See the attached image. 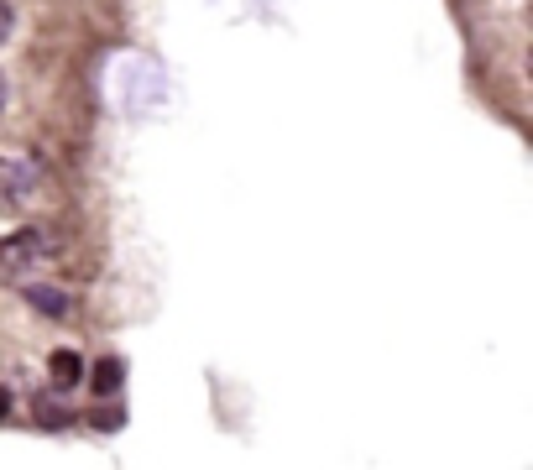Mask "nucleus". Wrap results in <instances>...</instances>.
Listing matches in <instances>:
<instances>
[{
    "label": "nucleus",
    "instance_id": "f257e3e1",
    "mask_svg": "<svg viewBox=\"0 0 533 470\" xmlns=\"http://www.w3.org/2000/svg\"><path fill=\"white\" fill-rule=\"evenodd\" d=\"M58 251V235L48 225H21L11 235H0V272H16V267H37Z\"/></svg>",
    "mask_w": 533,
    "mask_h": 470
},
{
    "label": "nucleus",
    "instance_id": "f03ea898",
    "mask_svg": "<svg viewBox=\"0 0 533 470\" xmlns=\"http://www.w3.org/2000/svg\"><path fill=\"white\" fill-rule=\"evenodd\" d=\"M32 194H37V168L0 152V209H27Z\"/></svg>",
    "mask_w": 533,
    "mask_h": 470
},
{
    "label": "nucleus",
    "instance_id": "7ed1b4c3",
    "mask_svg": "<svg viewBox=\"0 0 533 470\" xmlns=\"http://www.w3.org/2000/svg\"><path fill=\"white\" fill-rule=\"evenodd\" d=\"M21 298H27L42 319H68V314H74V298H68L63 288H48V282H27Z\"/></svg>",
    "mask_w": 533,
    "mask_h": 470
},
{
    "label": "nucleus",
    "instance_id": "20e7f679",
    "mask_svg": "<svg viewBox=\"0 0 533 470\" xmlns=\"http://www.w3.org/2000/svg\"><path fill=\"white\" fill-rule=\"evenodd\" d=\"M48 376H53V387H58V392L79 387V382H84V361H79V350H53V356H48Z\"/></svg>",
    "mask_w": 533,
    "mask_h": 470
},
{
    "label": "nucleus",
    "instance_id": "39448f33",
    "mask_svg": "<svg viewBox=\"0 0 533 470\" xmlns=\"http://www.w3.org/2000/svg\"><path fill=\"white\" fill-rule=\"evenodd\" d=\"M121 361L115 356H105V361H95V371H89V387H95V397H115V387H121Z\"/></svg>",
    "mask_w": 533,
    "mask_h": 470
},
{
    "label": "nucleus",
    "instance_id": "423d86ee",
    "mask_svg": "<svg viewBox=\"0 0 533 470\" xmlns=\"http://www.w3.org/2000/svg\"><path fill=\"white\" fill-rule=\"evenodd\" d=\"M89 423H95V429H121V413H95Z\"/></svg>",
    "mask_w": 533,
    "mask_h": 470
},
{
    "label": "nucleus",
    "instance_id": "0eeeda50",
    "mask_svg": "<svg viewBox=\"0 0 533 470\" xmlns=\"http://www.w3.org/2000/svg\"><path fill=\"white\" fill-rule=\"evenodd\" d=\"M6 37H11V6L0 0V42H6Z\"/></svg>",
    "mask_w": 533,
    "mask_h": 470
},
{
    "label": "nucleus",
    "instance_id": "6e6552de",
    "mask_svg": "<svg viewBox=\"0 0 533 470\" xmlns=\"http://www.w3.org/2000/svg\"><path fill=\"white\" fill-rule=\"evenodd\" d=\"M6 413H11V392H6V387H0V418H6Z\"/></svg>",
    "mask_w": 533,
    "mask_h": 470
},
{
    "label": "nucleus",
    "instance_id": "1a4fd4ad",
    "mask_svg": "<svg viewBox=\"0 0 533 470\" xmlns=\"http://www.w3.org/2000/svg\"><path fill=\"white\" fill-rule=\"evenodd\" d=\"M6 94H11V84H6V74H0V105H6Z\"/></svg>",
    "mask_w": 533,
    "mask_h": 470
}]
</instances>
